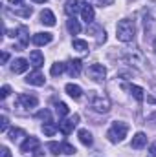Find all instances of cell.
<instances>
[{
	"label": "cell",
	"mask_w": 156,
	"mask_h": 157,
	"mask_svg": "<svg viewBox=\"0 0 156 157\" xmlns=\"http://www.w3.org/2000/svg\"><path fill=\"white\" fill-rule=\"evenodd\" d=\"M30 62H31V66H33V68H37V70H39L40 66L44 64V55L40 53L39 49H33V51L30 53Z\"/></svg>",
	"instance_id": "15"
},
{
	"label": "cell",
	"mask_w": 156,
	"mask_h": 157,
	"mask_svg": "<svg viewBox=\"0 0 156 157\" xmlns=\"http://www.w3.org/2000/svg\"><path fill=\"white\" fill-rule=\"evenodd\" d=\"M77 135H79V141H81V143H83L84 146H92L94 139H92V133H90L88 130H79Z\"/></svg>",
	"instance_id": "20"
},
{
	"label": "cell",
	"mask_w": 156,
	"mask_h": 157,
	"mask_svg": "<svg viewBox=\"0 0 156 157\" xmlns=\"http://www.w3.org/2000/svg\"><path fill=\"white\" fill-rule=\"evenodd\" d=\"M7 59H9V53L4 51V53H2V62H7Z\"/></svg>",
	"instance_id": "35"
},
{
	"label": "cell",
	"mask_w": 156,
	"mask_h": 157,
	"mask_svg": "<svg viewBox=\"0 0 156 157\" xmlns=\"http://www.w3.org/2000/svg\"><path fill=\"white\" fill-rule=\"evenodd\" d=\"M30 60H26V59H15L13 62H11V71L13 73H24L28 68H30Z\"/></svg>",
	"instance_id": "10"
},
{
	"label": "cell",
	"mask_w": 156,
	"mask_h": 157,
	"mask_svg": "<svg viewBox=\"0 0 156 157\" xmlns=\"http://www.w3.org/2000/svg\"><path fill=\"white\" fill-rule=\"evenodd\" d=\"M40 143L37 137H28L22 144H20V152H24V154H28V152H35V154H39L37 150H39Z\"/></svg>",
	"instance_id": "8"
},
{
	"label": "cell",
	"mask_w": 156,
	"mask_h": 157,
	"mask_svg": "<svg viewBox=\"0 0 156 157\" xmlns=\"http://www.w3.org/2000/svg\"><path fill=\"white\" fill-rule=\"evenodd\" d=\"M90 106H92V110L97 112V113H107V112L110 110V101H109L107 95L97 93V91H92V93H90Z\"/></svg>",
	"instance_id": "2"
},
{
	"label": "cell",
	"mask_w": 156,
	"mask_h": 157,
	"mask_svg": "<svg viewBox=\"0 0 156 157\" xmlns=\"http://www.w3.org/2000/svg\"><path fill=\"white\" fill-rule=\"evenodd\" d=\"M0 155H2V157H11L9 148H7V146H2V150H0Z\"/></svg>",
	"instance_id": "33"
},
{
	"label": "cell",
	"mask_w": 156,
	"mask_h": 157,
	"mask_svg": "<svg viewBox=\"0 0 156 157\" xmlns=\"http://www.w3.org/2000/svg\"><path fill=\"white\" fill-rule=\"evenodd\" d=\"M149 154H151V157H156V143H153L149 146Z\"/></svg>",
	"instance_id": "34"
},
{
	"label": "cell",
	"mask_w": 156,
	"mask_h": 157,
	"mask_svg": "<svg viewBox=\"0 0 156 157\" xmlns=\"http://www.w3.org/2000/svg\"><path fill=\"white\" fill-rule=\"evenodd\" d=\"M81 17H83V20H84L86 24H92V22H94V17H96L94 7H92L90 4H83V6H81Z\"/></svg>",
	"instance_id": "11"
},
{
	"label": "cell",
	"mask_w": 156,
	"mask_h": 157,
	"mask_svg": "<svg viewBox=\"0 0 156 157\" xmlns=\"http://www.w3.org/2000/svg\"><path fill=\"white\" fill-rule=\"evenodd\" d=\"M81 6H79V0H66L64 4V13L70 17V18H76V15L79 13Z\"/></svg>",
	"instance_id": "12"
},
{
	"label": "cell",
	"mask_w": 156,
	"mask_h": 157,
	"mask_svg": "<svg viewBox=\"0 0 156 157\" xmlns=\"http://www.w3.org/2000/svg\"><path fill=\"white\" fill-rule=\"evenodd\" d=\"M64 90H66V93L72 99H81V95H83V90H81V86H77V84H66Z\"/></svg>",
	"instance_id": "19"
},
{
	"label": "cell",
	"mask_w": 156,
	"mask_h": 157,
	"mask_svg": "<svg viewBox=\"0 0 156 157\" xmlns=\"http://www.w3.org/2000/svg\"><path fill=\"white\" fill-rule=\"evenodd\" d=\"M81 60L79 59H76V60H70L68 64H66V70H68V73L72 75V77H77L79 73H81Z\"/></svg>",
	"instance_id": "18"
},
{
	"label": "cell",
	"mask_w": 156,
	"mask_h": 157,
	"mask_svg": "<svg viewBox=\"0 0 156 157\" xmlns=\"http://www.w3.org/2000/svg\"><path fill=\"white\" fill-rule=\"evenodd\" d=\"M127 133H129V124L117 121V122H114V124L110 126V130L107 132V137H109L110 143H121V141L127 137Z\"/></svg>",
	"instance_id": "3"
},
{
	"label": "cell",
	"mask_w": 156,
	"mask_h": 157,
	"mask_svg": "<svg viewBox=\"0 0 156 157\" xmlns=\"http://www.w3.org/2000/svg\"><path fill=\"white\" fill-rule=\"evenodd\" d=\"M53 40V35L51 33H35L33 37H31V42L35 44V46H46V44H50Z\"/></svg>",
	"instance_id": "13"
},
{
	"label": "cell",
	"mask_w": 156,
	"mask_h": 157,
	"mask_svg": "<svg viewBox=\"0 0 156 157\" xmlns=\"http://www.w3.org/2000/svg\"><path fill=\"white\" fill-rule=\"evenodd\" d=\"M37 119H42V121L50 122V121H51V113H50L48 110H40L39 113H37Z\"/></svg>",
	"instance_id": "28"
},
{
	"label": "cell",
	"mask_w": 156,
	"mask_h": 157,
	"mask_svg": "<svg viewBox=\"0 0 156 157\" xmlns=\"http://www.w3.org/2000/svg\"><path fill=\"white\" fill-rule=\"evenodd\" d=\"M66 28H68V31H70L72 35H77L79 31H81V26H79V22L76 20V18L66 20Z\"/></svg>",
	"instance_id": "24"
},
{
	"label": "cell",
	"mask_w": 156,
	"mask_h": 157,
	"mask_svg": "<svg viewBox=\"0 0 156 157\" xmlns=\"http://www.w3.org/2000/svg\"><path fill=\"white\" fill-rule=\"evenodd\" d=\"M147 144V135L143 133V132H138L134 137H132V143H130V146L134 148V150H140V148H143Z\"/></svg>",
	"instance_id": "14"
},
{
	"label": "cell",
	"mask_w": 156,
	"mask_h": 157,
	"mask_svg": "<svg viewBox=\"0 0 156 157\" xmlns=\"http://www.w3.org/2000/svg\"><path fill=\"white\" fill-rule=\"evenodd\" d=\"M116 37L121 42H132L136 37V26L130 18H123L119 20L116 26Z\"/></svg>",
	"instance_id": "1"
},
{
	"label": "cell",
	"mask_w": 156,
	"mask_h": 157,
	"mask_svg": "<svg viewBox=\"0 0 156 157\" xmlns=\"http://www.w3.org/2000/svg\"><path fill=\"white\" fill-rule=\"evenodd\" d=\"M24 135H26V132H24L22 128H11V130L7 132L9 141H13V143H15V141H18V139H20V137H24Z\"/></svg>",
	"instance_id": "22"
},
{
	"label": "cell",
	"mask_w": 156,
	"mask_h": 157,
	"mask_svg": "<svg viewBox=\"0 0 156 157\" xmlns=\"http://www.w3.org/2000/svg\"><path fill=\"white\" fill-rule=\"evenodd\" d=\"M17 15H20V17H31V13H33V9L31 7H26V9H18V11H15Z\"/></svg>",
	"instance_id": "32"
},
{
	"label": "cell",
	"mask_w": 156,
	"mask_h": 157,
	"mask_svg": "<svg viewBox=\"0 0 156 157\" xmlns=\"http://www.w3.org/2000/svg\"><path fill=\"white\" fill-rule=\"evenodd\" d=\"M46 146H48L50 154H53V155H59V154H63V144H59V143H48Z\"/></svg>",
	"instance_id": "27"
},
{
	"label": "cell",
	"mask_w": 156,
	"mask_h": 157,
	"mask_svg": "<svg viewBox=\"0 0 156 157\" xmlns=\"http://www.w3.org/2000/svg\"><path fill=\"white\" fill-rule=\"evenodd\" d=\"M35 4H44V2H48V0H33Z\"/></svg>",
	"instance_id": "38"
},
{
	"label": "cell",
	"mask_w": 156,
	"mask_h": 157,
	"mask_svg": "<svg viewBox=\"0 0 156 157\" xmlns=\"http://www.w3.org/2000/svg\"><path fill=\"white\" fill-rule=\"evenodd\" d=\"M86 73H88V77L92 78L94 82H103L105 77H107V68L103 64H92Z\"/></svg>",
	"instance_id": "4"
},
{
	"label": "cell",
	"mask_w": 156,
	"mask_h": 157,
	"mask_svg": "<svg viewBox=\"0 0 156 157\" xmlns=\"http://www.w3.org/2000/svg\"><path fill=\"white\" fill-rule=\"evenodd\" d=\"M17 37H18V40H20V49H24V48L28 46V42H30L28 28H26V26H18V29H17Z\"/></svg>",
	"instance_id": "17"
},
{
	"label": "cell",
	"mask_w": 156,
	"mask_h": 157,
	"mask_svg": "<svg viewBox=\"0 0 156 157\" xmlns=\"http://www.w3.org/2000/svg\"><path fill=\"white\" fill-rule=\"evenodd\" d=\"M9 2H11V4H13V6H18V4H22V2H24V0H9Z\"/></svg>",
	"instance_id": "37"
},
{
	"label": "cell",
	"mask_w": 156,
	"mask_h": 157,
	"mask_svg": "<svg viewBox=\"0 0 156 157\" xmlns=\"http://www.w3.org/2000/svg\"><path fill=\"white\" fill-rule=\"evenodd\" d=\"M9 93H11V88H9L7 84H4V86H2V90H0V99H2V101H4V99H7V95H9Z\"/></svg>",
	"instance_id": "30"
},
{
	"label": "cell",
	"mask_w": 156,
	"mask_h": 157,
	"mask_svg": "<svg viewBox=\"0 0 156 157\" xmlns=\"http://www.w3.org/2000/svg\"><path fill=\"white\" fill-rule=\"evenodd\" d=\"M77 122H79V115H74L72 119H63V121L59 122L61 133H63V135H70V133L74 132V128H76Z\"/></svg>",
	"instance_id": "6"
},
{
	"label": "cell",
	"mask_w": 156,
	"mask_h": 157,
	"mask_svg": "<svg viewBox=\"0 0 156 157\" xmlns=\"http://www.w3.org/2000/svg\"><path fill=\"white\" fill-rule=\"evenodd\" d=\"M63 154H68V155H74L76 154V148L68 143H63Z\"/></svg>",
	"instance_id": "29"
},
{
	"label": "cell",
	"mask_w": 156,
	"mask_h": 157,
	"mask_svg": "<svg viewBox=\"0 0 156 157\" xmlns=\"http://www.w3.org/2000/svg\"><path fill=\"white\" fill-rule=\"evenodd\" d=\"M40 22L44 24V26H50V28H53L57 22H55V15L50 11V9H44L42 13H40Z\"/></svg>",
	"instance_id": "16"
},
{
	"label": "cell",
	"mask_w": 156,
	"mask_h": 157,
	"mask_svg": "<svg viewBox=\"0 0 156 157\" xmlns=\"http://www.w3.org/2000/svg\"><path fill=\"white\" fill-rule=\"evenodd\" d=\"M26 82H28L30 86H44L46 78H44V75L40 73L39 70H35V71H31V73L26 77Z\"/></svg>",
	"instance_id": "9"
},
{
	"label": "cell",
	"mask_w": 156,
	"mask_h": 157,
	"mask_svg": "<svg viewBox=\"0 0 156 157\" xmlns=\"http://www.w3.org/2000/svg\"><path fill=\"white\" fill-rule=\"evenodd\" d=\"M121 88H123L125 91H129V93H130L136 101H140V102L145 99V90H143V88H140V86H136V84H123Z\"/></svg>",
	"instance_id": "7"
},
{
	"label": "cell",
	"mask_w": 156,
	"mask_h": 157,
	"mask_svg": "<svg viewBox=\"0 0 156 157\" xmlns=\"http://www.w3.org/2000/svg\"><path fill=\"white\" fill-rule=\"evenodd\" d=\"M72 46H74V49L79 51V53H86V51H88V44H86L84 40H81V39H76L74 42H72Z\"/></svg>",
	"instance_id": "25"
},
{
	"label": "cell",
	"mask_w": 156,
	"mask_h": 157,
	"mask_svg": "<svg viewBox=\"0 0 156 157\" xmlns=\"http://www.w3.org/2000/svg\"><path fill=\"white\" fill-rule=\"evenodd\" d=\"M153 49H154V53H156V39H154V42H153Z\"/></svg>",
	"instance_id": "39"
},
{
	"label": "cell",
	"mask_w": 156,
	"mask_h": 157,
	"mask_svg": "<svg viewBox=\"0 0 156 157\" xmlns=\"http://www.w3.org/2000/svg\"><path fill=\"white\" fill-rule=\"evenodd\" d=\"M59 130V126L57 124H53L51 121L50 122H44L42 124V132H44V135H48V137H51V135H55V132Z\"/></svg>",
	"instance_id": "23"
},
{
	"label": "cell",
	"mask_w": 156,
	"mask_h": 157,
	"mask_svg": "<svg viewBox=\"0 0 156 157\" xmlns=\"http://www.w3.org/2000/svg\"><path fill=\"white\" fill-rule=\"evenodd\" d=\"M17 104H18L20 108H35V106L39 104V99H37L35 95H31V93H18Z\"/></svg>",
	"instance_id": "5"
},
{
	"label": "cell",
	"mask_w": 156,
	"mask_h": 157,
	"mask_svg": "<svg viewBox=\"0 0 156 157\" xmlns=\"http://www.w3.org/2000/svg\"><path fill=\"white\" fill-rule=\"evenodd\" d=\"M64 71H66V64H64V62H55V64H51L50 73H51L53 77H59V75H63Z\"/></svg>",
	"instance_id": "21"
},
{
	"label": "cell",
	"mask_w": 156,
	"mask_h": 157,
	"mask_svg": "<svg viewBox=\"0 0 156 157\" xmlns=\"http://www.w3.org/2000/svg\"><path fill=\"white\" fill-rule=\"evenodd\" d=\"M97 2H99V4H103V6H110L114 0H97Z\"/></svg>",
	"instance_id": "36"
},
{
	"label": "cell",
	"mask_w": 156,
	"mask_h": 157,
	"mask_svg": "<svg viewBox=\"0 0 156 157\" xmlns=\"http://www.w3.org/2000/svg\"><path fill=\"white\" fill-rule=\"evenodd\" d=\"M55 112H57L59 117H66L70 110H68V104H64V102H57V104H55Z\"/></svg>",
	"instance_id": "26"
},
{
	"label": "cell",
	"mask_w": 156,
	"mask_h": 157,
	"mask_svg": "<svg viewBox=\"0 0 156 157\" xmlns=\"http://www.w3.org/2000/svg\"><path fill=\"white\" fill-rule=\"evenodd\" d=\"M7 128H9V121H7L6 115H2V117H0V130H2V132H7Z\"/></svg>",
	"instance_id": "31"
}]
</instances>
